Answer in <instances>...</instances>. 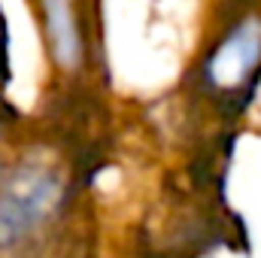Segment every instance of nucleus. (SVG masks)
<instances>
[{
    "label": "nucleus",
    "instance_id": "3",
    "mask_svg": "<svg viewBox=\"0 0 261 258\" xmlns=\"http://www.w3.org/2000/svg\"><path fill=\"white\" fill-rule=\"evenodd\" d=\"M43 15H46V34H49L55 61L61 67H73L82 52V34L76 28L73 3L70 0H43Z\"/></svg>",
    "mask_w": 261,
    "mask_h": 258
},
{
    "label": "nucleus",
    "instance_id": "4",
    "mask_svg": "<svg viewBox=\"0 0 261 258\" xmlns=\"http://www.w3.org/2000/svg\"><path fill=\"white\" fill-rule=\"evenodd\" d=\"M9 79V43H6V34L0 31V82Z\"/></svg>",
    "mask_w": 261,
    "mask_h": 258
},
{
    "label": "nucleus",
    "instance_id": "2",
    "mask_svg": "<svg viewBox=\"0 0 261 258\" xmlns=\"http://www.w3.org/2000/svg\"><path fill=\"white\" fill-rule=\"evenodd\" d=\"M261 61V34L255 21H243L237 24L206 58L203 64V79L219 88V91H237V113L249 104L252 88L246 82V76L252 73V67Z\"/></svg>",
    "mask_w": 261,
    "mask_h": 258
},
{
    "label": "nucleus",
    "instance_id": "1",
    "mask_svg": "<svg viewBox=\"0 0 261 258\" xmlns=\"http://www.w3.org/2000/svg\"><path fill=\"white\" fill-rule=\"evenodd\" d=\"M61 183L46 167H24L0 194V249L21 243L61 203Z\"/></svg>",
    "mask_w": 261,
    "mask_h": 258
}]
</instances>
